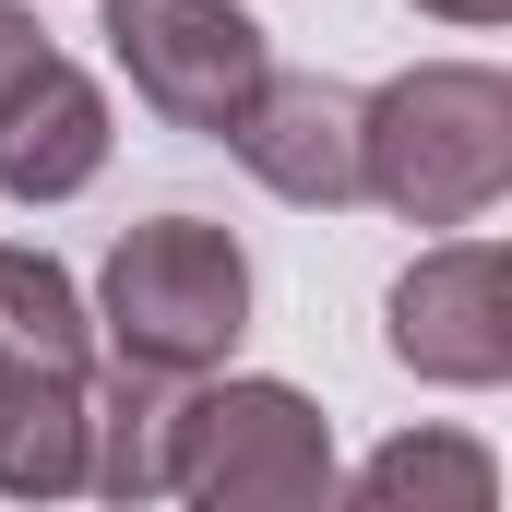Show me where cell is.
<instances>
[{
	"label": "cell",
	"instance_id": "cell-10",
	"mask_svg": "<svg viewBox=\"0 0 512 512\" xmlns=\"http://www.w3.org/2000/svg\"><path fill=\"white\" fill-rule=\"evenodd\" d=\"M96 358V310L48 251L0 239V370H84Z\"/></svg>",
	"mask_w": 512,
	"mask_h": 512
},
{
	"label": "cell",
	"instance_id": "cell-6",
	"mask_svg": "<svg viewBox=\"0 0 512 512\" xmlns=\"http://www.w3.org/2000/svg\"><path fill=\"white\" fill-rule=\"evenodd\" d=\"M227 155L274 203L346 215L358 203V84H334V72H262V96L227 120Z\"/></svg>",
	"mask_w": 512,
	"mask_h": 512
},
{
	"label": "cell",
	"instance_id": "cell-8",
	"mask_svg": "<svg viewBox=\"0 0 512 512\" xmlns=\"http://www.w3.org/2000/svg\"><path fill=\"white\" fill-rule=\"evenodd\" d=\"M167 429H179V382L108 358V382L84 370V489L96 501H167Z\"/></svg>",
	"mask_w": 512,
	"mask_h": 512
},
{
	"label": "cell",
	"instance_id": "cell-13",
	"mask_svg": "<svg viewBox=\"0 0 512 512\" xmlns=\"http://www.w3.org/2000/svg\"><path fill=\"white\" fill-rule=\"evenodd\" d=\"M429 24H512V0H417Z\"/></svg>",
	"mask_w": 512,
	"mask_h": 512
},
{
	"label": "cell",
	"instance_id": "cell-4",
	"mask_svg": "<svg viewBox=\"0 0 512 512\" xmlns=\"http://www.w3.org/2000/svg\"><path fill=\"white\" fill-rule=\"evenodd\" d=\"M96 36L131 72V96L167 131H203V143H227V120L251 108L262 72H274V48H262V24L239 0H108Z\"/></svg>",
	"mask_w": 512,
	"mask_h": 512
},
{
	"label": "cell",
	"instance_id": "cell-12",
	"mask_svg": "<svg viewBox=\"0 0 512 512\" xmlns=\"http://www.w3.org/2000/svg\"><path fill=\"white\" fill-rule=\"evenodd\" d=\"M36 60H48V24H36L24 0H0V108L36 84Z\"/></svg>",
	"mask_w": 512,
	"mask_h": 512
},
{
	"label": "cell",
	"instance_id": "cell-3",
	"mask_svg": "<svg viewBox=\"0 0 512 512\" xmlns=\"http://www.w3.org/2000/svg\"><path fill=\"white\" fill-rule=\"evenodd\" d=\"M334 417L298 382L262 370H203L179 382V429H167V501L203 512H310L334 501Z\"/></svg>",
	"mask_w": 512,
	"mask_h": 512
},
{
	"label": "cell",
	"instance_id": "cell-5",
	"mask_svg": "<svg viewBox=\"0 0 512 512\" xmlns=\"http://www.w3.org/2000/svg\"><path fill=\"white\" fill-rule=\"evenodd\" d=\"M382 346H393V370H417V382H441V393L512 382V251L477 239V227H441L429 251L393 274Z\"/></svg>",
	"mask_w": 512,
	"mask_h": 512
},
{
	"label": "cell",
	"instance_id": "cell-11",
	"mask_svg": "<svg viewBox=\"0 0 512 512\" xmlns=\"http://www.w3.org/2000/svg\"><path fill=\"white\" fill-rule=\"evenodd\" d=\"M358 501L489 512V501H501V465H489V441H465V429H405V441H382V453L358 465Z\"/></svg>",
	"mask_w": 512,
	"mask_h": 512
},
{
	"label": "cell",
	"instance_id": "cell-9",
	"mask_svg": "<svg viewBox=\"0 0 512 512\" xmlns=\"http://www.w3.org/2000/svg\"><path fill=\"white\" fill-rule=\"evenodd\" d=\"M84 489V370H0V501Z\"/></svg>",
	"mask_w": 512,
	"mask_h": 512
},
{
	"label": "cell",
	"instance_id": "cell-2",
	"mask_svg": "<svg viewBox=\"0 0 512 512\" xmlns=\"http://www.w3.org/2000/svg\"><path fill=\"white\" fill-rule=\"evenodd\" d=\"M84 310H96L108 358L167 370V382H203L251 334V251L215 215H143V227H120V251L96 262Z\"/></svg>",
	"mask_w": 512,
	"mask_h": 512
},
{
	"label": "cell",
	"instance_id": "cell-1",
	"mask_svg": "<svg viewBox=\"0 0 512 512\" xmlns=\"http://www.w3.org/2000/svg\"><path fill=\"white\" fill-rule=\"evenodd\" d=\"M512 191V72L489 60H417L382 96H358V203L405 227H477Z\"/></svg>",
	"mask_w": 512,
	"mask_h": 512
},
{
	"label": "cell",
	"instance_id": "cell-7",
	"mask_svg": "<svg viewBox=\"0 0 512 512\" xmlns=\"http://www.w3.org/2000/svg\"><path fill=\"white\" fill-rule=\"evenodd\" d=\"M108 143H120V120H108V84L84 72V60H36V84L0 108V203H72V191H96V167H108Z\"/></svg>",
	"mask_w": 512,
	"mask_h": 512
}]
</instances>
